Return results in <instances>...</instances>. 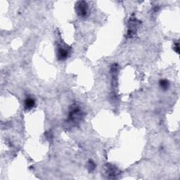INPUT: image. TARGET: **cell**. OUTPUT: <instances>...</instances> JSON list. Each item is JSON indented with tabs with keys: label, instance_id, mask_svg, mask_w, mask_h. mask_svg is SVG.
Here are the masks:
<instances>
[{
	"label": "cell",
	"instance_id": "1",
	"mask_svg": "<svg viewBox=\"0 0 180 180\" xmlns=\"http://www.w3.org/2000/svg\"><path fill=\"white\" fill-rule=\"evenodd\" d=\"M76 12H77V15L81 17H85L86 16L88 10V5L85 1H78L76 4Z\"/></svg>",
	"mask_w": 180,
	"mask_h": 180
},
{
	"label": "cell",
	"instance_id": "5",
	"mask_svg": "<svg viewBox=\"0 0 180 180\" xmlns=\"http://www.w3.org/2000/svg\"><path fill=\"white\" fill-rule=\"evenodd\" d=\"M159 84H160V87L164 90L167 89L169 87V82L167 80H166V79H161V80L160 81V83Z\"/></svg>",
	"mask_w": 180,
	"mask_h": 180
},
{
	"label": "cell",
	"instance_id": "4",
	"mask_svg": "<svg viewBox=\"0 0 180 180\" xmlns=\"http://www.w3.org/2000/svg\"><path fill=\"white\" fill-rule=\"evenodd\" d=\"M34 105H35V101L32 98H28L27 99H25V109L27 110H30V109H32L34 107Z\"/></svg>",
	"mask_w": 180,
	"mask_h": 180
},
{
	"label": "cell",
	"instance_id": "7",
	"mask_svg": "<svg viewBox=\"0 0 180 180\" xmlns=\"http://www.w3.org/2000/svg\"><path fill=\"white\" fill-rule=\"evenodd\" d=\"M89 165V168H91V169H94V167H95V165H94V163H93V162L90 161Z\"/></svg>",
	"mask_w": 180,
	"mask_h": 180
},
{
	"label": "cell",
	"instance_id": "3",
	"mask_svg": "<svg viewBox=\"0 0 180 180\" xmlns=\"http://www.w3.org/2000/svg\"><path fill=\"white\" fill-rule=\"evenodd\" d=\"M70 117L73 121H78L82 117V112L78 108H73V110L70 113Z\"/></svg>",
	"mask_w": 180,
	"mask_h": 180
},
{
	"label": "cell",
	"instance_id": "2",
	"mask_svg": "<svg viewBox=\"0 0 180 180\" xmlns=\"http://www.w3.org/2000/svg\"><path fill=\"white\" fill-rule=\"evenodd\" d=\"M58 58L61 61H64L70 55V51L67 48L60 47L58 49Z\"/></svg>",
	"mask_w": 180,
	"mask_h": 180
},
{
	"label": "cell",
	"instance_id": "6",
	"mask_svg": "<svg viewBox=\"0 0 180 180\" xmlns=\"http://www.w3.org/2000/svg\"><path fill=\"white\" fill-rule=\"evenodd\" d=\"M179 44L177 43V44H175V51L177 53H179Z\"/></svg>",
	"mask_w": 180,
	"mask_h": 180
}]
</instances>
